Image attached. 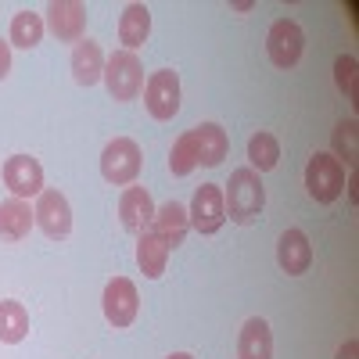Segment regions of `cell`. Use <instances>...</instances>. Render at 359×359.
I'll use <instances>...</instances> for the list:
<instances>
[{
    "mask_svg": "<svg viewBox=\"0 0 359 359\" xmlns=\"http://www.w3.org/2000/svg\"><path fill=\"white\" fill-rule=\"evenodd\" d=\"M29 334V313L22 302H15V298H4L0 302V341L4 345H18L25 341Z\"/></svg>",
    "mask_w": 359,
    "mask_h": 359,
    "instance_id": "21",
    "label": "cell"
},
{
    "mask_svg": "<svg viewBox=\"0 0 359 359\" xmlns=\"http://www.w3.org/2000/svg\"><path fill=\"white\" fill-rule=\"evenodd\" d=\"M169 169L172 176H191L198 169V147H194V133H180L176 144H172V151H169Z\"/></svg>",
    "mask_w": 359,
    "mask_h": 359,
    "instance_id": "24",
    "label": "cell"
},
{
    "mask_svg": "<svg viewBox=\"0 0 359 359\" xmlns=\"http://www.w3.org/2000/svg\"><path fill=\"white\" fill-rule=\"evenodd\" d=\"M8 72H11V43L0 40V79H8Z\"/></svg>",
    "mask_w": 359,
    "mask_h": 359,
    "instance_id": "27",
    "label": "cell"
},
{
    "mask_svg": "<svg viewBox=\"0 0 359 359\" xmlns=\"http://www.w3.org/2000/svg\"><path fill=\"white\" fill-rule=\"evenodd\" d=\"M223 205H226V219L237 226H248L262 216L266 208V187H262V176L255 169H233L230 172V184L223 187Z\"/></svg>",
    "mask_w": 359,
    "mask_h": 359,
    "instance_id": "1",
    "label": "cell"
},
{
    "mask_svg": "<svg viewBox=\"0 0 359 359\" xmlns=\"http://www.w3.org/2000/svg\"><path fill=\"white\" fill-rule=\"evenodd\" d=\"M277 262H280V269H284L287 277H302L306 269L313 266V245H309V237L298 230V226H291V230L280 233V241H277Z\"/></svg>",
    "mask_w": 359,
    "mask_h": 359,
    "instance_id": "13",
    "label": "cell"
},
{
    "mask_svg": "<svg viewBox=\"0 0 359 359\" xmlns=\"http://www.w3.org/2000/svg\"><path fill=\"white\" fill-rule=\"evenodd\" d=\"M237 359H273V334L262 316L245 320L241 338H237Z\"/></svg>",
    "mask_w": 359,
    "mask_h": 359,
    "instance_id": "17",
    "label": "cell"
},
{
    "mask_svg": "<svg viewBox=\"0 0 359 359\" xmlns=\"http://www.w3.org/2000/svg\"><path fill=\"white\" fill-rule=\"evenodd\" d=\"M144 104H147V111H151V118L169 123V118L180 111V76L172 69L151 72V79L144 83Z\"/></svg>",
    "mask_w": 359,
    "mask_h": 359,
    "instance_id": "8",
    "label": "cell"
},
{
    "mask_svg": "<svg viewBox=\"0 0 359 359\" xmlns=\"http://www.w3.org/2000/svg\"><path fill=\"white\" fill-rule=\"evenodd\" d=\"M155 219V201L151 194H147V187H126L123 198H118V223H123V230L130 233H144L147 226H151Z\"/></svg>",
    "mask_w": 359,
    "mask_h": 359,
    "instance_id": "12",
    "label": "cell"
},
{
    "mask_svg": "<svg viewBox=\"0 0 359 359\" xmlns=\"http://www.w3.org/2000/svg\"><path fill=\"white\" fill-rule=\"evenodd\" d=\"M306 187L320 205H331L341 191H345V165L334 155H323L316 151L306 165Z\"/></svg>",
    "mask_w": 359,
    "mask_h": 359,
    "instance_id": "5",
    "label": "cell"
},
{
    "mask_svg": "<svg viewBox=\"0 0 359 359\" xmlns=\"http://www.w3.org/2000/svg\"><path fill=\"white\" fill-rule=\"evenodd\" d=\"M43 25L62 43H79L83 33H86V8L79 4V0H54V4H47V22Z\"/></svg>",
    "mask_w": 359,
    "mask_h": 359,
    "instance_id": "11",
    "label": "cell"
},
{
    "mask_svg": "<svg viewBox=\"0 0 359 359\" xmlns=\"http://www.w3.org/2000/svg\"><path fill=\"white\" fill-rule=\"evenodd\" d=\"M147 230H155L162 241L169 245V252H172L176 245H184V237L191 230L187 208L180 205V201H165L162 208H155V219H151V226H147Z\"/></svg>",
    "mask_w": 359,
    "mask_h": 359,
    "instance_id": "14",
    "label": "cell"
},
{
    "mask_svg": "<svg viewBox=\"0 0 359 359\" xmlns=\"http://www.w3.org/2000/svg\"><path fill=\"white\" fill-rule=\"evenodd\" d=\"M334 158L341 162H348V165H355V158H359V126L355 123H341L338 130H334Z\"/></svg>",
    "mask_w": 359,
    "mask_h": 359,
    "instance_id": "26",
    "label": "cell"
},
{
    "mask_svg": "<svg viewBox=\"0 0 359 359\" xmlns=\"http://www.w3.org/2000/svg\"><path fill=\"white\" fill-rule=\"evenodd\" d=\"M194 133V147H198V165H208V169H216L226 151H230V137L219 123H201L191 130Z\"/></svg>",
    "mask_w": 359,
    "mask_h": 359,
    "instance_id": "15",
    "label": "cell"
},
{
    "mask_svg": "<svg viewBox=\"0 0 359 359\" xmlns=\"http://www.w3.org/2000/svg\"><path fill=\"white\" fill-rule=\"evenodd\" d=\"M4 176V187L11 191V198H40L43 191V165L33 158V155H11L0 169Z\"/></svg>",
    "mask_w": 359,
    "mask_h": 359,
    "instance_id": "10",
    "label": "cell"
},
{
    "mask_svg": "<svg viewBox=\"0 0 359 359\" xmlns=\"http://www.w3.org/2000/svg\"><path fill=\"white\" fill-rule=\"evenodd\" d=\"M101 306H104V320L111 327H130L140 313V294H137V284L130 277H111L104 284V294H101Z\"/></svg>",
    "mask_w": 359,
    "mask_h": 359,
    "instance_id": "7",
    "label": "cell"
},
{
    "mask_svg": "<svg viewBox=\"0 0 359 359\" xmlns=\"http://www.w3.org/2000/svg\"><path fill=\"white\" fill-rule=\"evenodd\" d=\"M187 219L198 233H219L226 223V205H223V187L219 184H201L194 191V201L187 208Z\"/></svg>",
    "mask_w": 359,
    "mask_h": 359,
    "instance_id": "6",
    "label": "cell"
},
{
    "mask_svg": "<svg viewBox=\"0 0 359 359\" xmlns=\"http://www.w3.org/2000/svg\"><path fill=\"white\" fill-rule=\"evenodd\" d=\"M101 76H104V50H101V43L83 36L72 47V79L79 86H94Z\"/></svg>",
    "mask_w": 359,
    "mask_h": 359,
    "instance_id": "16",
    "label": "cell"
},
{
    "mask_svg": "<svg viewBox=\"0 0 359 359\" xmlns=\"http://www.w3.org/2000/svg\"><path fill=\"white\" fill-rule=\"evenodd\" d=\"M334 359H359V341H355V338H348V341L338 348V355H334Z\"/></svg>",
    "mask_w": 359,
    "mask_h": 359,
    "instance_id": "28",
    "label": "cell"
},
{
    "mask_svg": "<svg viewBox=\"0 0 359 359\" xmlns=\"http://www.w3.org/2000/svg\"><path fill=\"white\" fill-rule=\"evenodd\" d=\"M165 359H194L191 352H172V355H165Z\"/></svg>",
    "mask_w": 359,
    "mask_h": 359,
    "instance_id": "29",
    "label": "cell"
},
{
    "mask_svg": "<svg viewBox=\"0 0 359 359\" xmlns=\"http://www.w3.org/2000/svg\"><path fill=\"white\" fill-rule=\"evenodd\" d=\"M277 162H280V144H277V137L266 133V130H259V133L248 140V169H255V172L262 176V172H269V169H277Z\"/></svg>",
    "mask_w": 359,
    "mask_h": 359,
    "instance_id": "22",
    "label": "cell"
},
{
    "mask_svg": "<svg viewBox=\"0 0 359 359\" xmlns=\"http://www.w3.org/2000/svg\"><path fill=\"white\" fill-rule=\"evenodd\" d=\"M33 208H29V201L22 198H8L4 205H0V241H25L29 230H33Z\"/></svg>",
    "mask_w": 359,
    "mask_h": 359,
    "instance_id": "18",
    "label": "cell"
},
{
    "mask_svg": "<svg viewBox=\"0 0 359 359\" xmlns=\"http://www.w3.org/2000/svg\"><path fill=\"white\" fill-rule=\"evenodd\" d=\"M104 86L115 101H133L144 90V65L133 50H115L104 57Z\"/></svg>",
    "mask_w": 359,
    "mask_h": 359,
    "instance_id": "2",
    "label": "cell"
},
{
    "mask_svg": "<svg viewBox=\"0 0 359 359\" xmlns=\"http://www.w3.org/2000/svg\"><path fill=\"white\" fill-rule=\"evenodd\" d=\"M151 36V11L147 4H130L118 18V40H123V50H137L147 43Z\"/></svg>",
    "mask_w": 359,
    "mask_h": 359,
    "instance_id": "20",
    "label": "cell"
},
{
    "mask_svg": "<svg viewBox=\"0 0 359 359\" xmlns=\"http://www.w3.org/2000/svg\"><path fill=\"white\" fill-rule=\"evenodd\" d=\"M43 15H36V11H18L15 18H11V40L8 43H15V47H25V50H33L40 40H43Z\"/></svg>",
    "mask_w": 359,
    "mask_h": 359,
    "instance_id": "23",
    "label": "cell"
},
{
    "mask_svg": "<svg viewBox=\"0 0 359 359\" xmlns=\"http://www.w3.org/2000/svg\"><path fill=\"white\" fill-rule=\"evenodd\" d=\"M101 176L115 187H130L140 176V147L130 137H115L101 151Z\"/></svg>",
    "mask_w": 359,
    "mask_h": 359,
    "instance_id": "3",
    "label": "cell"
},
{
    "mask_svg": "<svg viewBox=\"0 0 359 359\" xmlns=\"http://www.w3.org/2000/svg\"><path fill=\"white\" fill-rule=\"evenodd\" d=\"M33 219L36 226L50 237V241H65L72 233V208H69V198L62 191H40L36 198V208H33Z\"/></svg>",
    "mask_w": 359,
    "mask_h": 359,
    "instance_id": "9",
    "label": "cell"
},
{
    "mask_svg": "<svg viewBox=\"0 0 359 359\" xmlns=\"http://www.w3.org/2000/svg\"><path fill=\"white\" fill-rule=\"evenodd\" d=\"M165 262H169V245L155 230H144L137 233V266L144 269L147 280H158L165 273Z\"/></svg>",
    "mask_w": 359,
    "mask_h": 359,
    "instance_id": "19",
    "label": "cell"
},
{
    "mask_svg": "<svg viewBox=\"0 0 359 359\" xmlns=\"http://www.w3.org/2000/svg\"><path fill=\"white\" fill-rule=\"evenodd\" d=\"M334 79H338V90L352 101V104H359V62L352 54H338V62H334Z\"/></svg>",
    "mask_w": 359,
    "mask_h": 359,
    "instance_id": "25",
    "label": "cell"
},
{
    "mask_svg": "<svg viewBox=\"0 0 359 359\" xmlns=\"http://www.w3.org/2000/svg\"><path fill=\"white\" fill-rule=\"evenodd\" d=\"M302 50H306V33L294 18H277L273 25H269L266 54L277 69H294L298 62H302Z\"/></svg>",
    "mask_w": 359,
    "mask_h": 359,
    "instance_id": "4",
    "label": "cell"
}]
</instances>
